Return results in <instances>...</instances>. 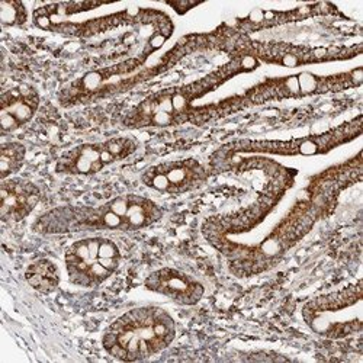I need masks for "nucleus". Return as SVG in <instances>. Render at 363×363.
Returning a JSON list of instances; mask_svg holds the SVG:
<instances>
[{"instance_id":"f257e3e1","label":"nucleus","mask_w":363,"mask_h":363,"mask_svg":"<svg viewBox=\"0 0 363 363\" xmlns=\"http://www.w3.org/2000/svg\"><path fill=\"white\" fill-rule=\"evenodd\" d=\"M173 34L155 31L138 55L119 62L116 65L87 72L74 79L58 92V104L63 108L96 104L104 99L124 95L137 86L153 80L174 66L185 57L198 51L218 50L220 28L211 33H195L182 37L170 50L151 62L153 57Z\"/></svg>"},{"instance_id":"f03ea898","label":"nucleus","mask_w":363,"mask_h":363,"mask_svg":"<svg viewBox=\"0 0 363 363\" xmlns=\"http://www.w3.org/2000/svg\"><path fill=\"white\" fill-rule=\"evenodd\" d=\"M259 67L260 63L252 57L231 55L227 63L194 82L164 87L150 94L123 116L121 124L128 130L172 128L191 124L198 101L217 92L237 76L252 73Z\"/></svg>"},{"instance_id":"7ed1b4c3","label":"nucleus","mask_w":363,"mask_h":363,"mask_svg":"<svg viewBox=\"0 0 363 363\" xmlns=\"http://www.w3.org/2000/svg\"><path fill=\"white\" fill-rule=\"evenodd\" d=\"M163 208L141 195H121L101 205H63L40 216L33 230L43 235L95 231L133 233L155 225L163 218Z\"/></svg>"},{"instance_id":"20e7f679","label":"nucleus","mask_w":363,"mask_h":363,"mask_svg":"<svg viewBox=\"0 0 363 363\" xmlns=\"http://www.w3.org/2000/svg\"><path fill=\"white\" fill-rule=\"evenodd\" d=\"M176 337L173 317L160 307H138L118 317L104 333L102 347L116 360L138 362L166 350Z\"/></svg>"},{"instance_id":"39448f33","label":"nucleus","mask_w":363,"mask_h":363,"mask_svg":"<svg viewBox=\"0 0 363 363\" xmlns=\"http://www.w3.org/2000/svg\"><path fill=\"white\" fill-rule=\"evenodd\" d=\"M220 51L231 55H247L260 65H270L286 69L347 62L363 52V44L353 45H304L285 41H259L237 33L230 25H220Z\"/></svg>"},{"instance_id":"423d86ee","label":"nucleus","mask_w":363,"mask_h":363,"mask_svg":"<svg viewBox=\"0 0 363 363\" xmlns=\"http://www.w3.org/2000/svg\"><path fill=\"white\" fill-rule=\"evenodd\" d=\"M363 133V116L354 118L333 127L324 133L308 134L289 140H252L240 138L221 145L213 156L220 164L245 155H266L279 157H314L325 156L333 150L343 147Z\"/></svg>"},{"instance_id":"0eeeda50","label":"nucleus","mask_w":363,"mask_h":363,"mask_svg":"<svg viewBox=\"0 0 363 363\" xmlns=\"http://www.w3.org/2000/svg\"><path fill=\"white\" fill-rule=\"evenodd\" d=\"M301 314L308 328L320 337L343 340L359 335L363 328L362 279L311 298L302 307Z\"/></svg>"},{"instance_id":"6e6552de","label":"nucleus","mask_w":363,"mask_h":363,"mask_svg":"<svg viewBox=\"0 0 363 363\" xmlns=\"http://www.w3.org/2000/svg\"><path fill=\"white\" fill-rule=\"evenodd\" d=\"M33 22L37 28L47 33H54L70 38L86 40L102 35L105 33L113 31L121 26H135V25H150L155 31H163L173 34L174 25L170 16L159 9L141 8L137 5H127L123 9L89 18L84 21L72 19H50V18H35Z\"/></svg>"},{"instance_id":"1a4fd4ad","label":"nucleus","mask_w":363,"mask_h":363,"mask_svg":"<svg viewBox=\"0 0 363 363\" xmlns=\"http://www.w3.org/2000/svg\"><path fill=\"white\" fill-rule=\"evenodd\" d=\"M69 281L82 288H96L119 267L121 252L106 237H86L72 243L65 253Z\"/></svg>"},{"instance_id":"9d476101","label":"nucleus","mask_w":363,"mask_h":363,"mask_svg":"<svg viewBox=\"0 0 363 363\" xmlns=\"http://www.w3.org/2000/svg\"><path fill=\"white\" fill-rule=\"evenodd\" d=\"M138 148L134 137H112L98 143L79 144L58 157L55 173L63 176H94L105 167L133 156Z\"/></svg>"},{"instance_id":"9b49d317","label":"nucleus","mask_w":363,"mask_h":363,"mask_svg":"<svg viewBox=\"0 0 363 363\" xmlns=\"http://www.w3.org/2000/svg\"><path fill=\"white\" fill-rule=\"evenodd\" d=\"M213 174V167L189 157L150 166L141 173V182L163 195H184L201 189Z\"/></svg>"},{"instance_id":"f8f14e48","label":"nucleus","mask_w":363,"mask_h":363,"mask_svg":"<svg viewBox=\"0 0 363 363\" xmlns=\"http://www.w3.org/2000/svg\"><path fill=\"white\" fill-rule=\"evenodd\" d=\"M342 12L333 4H307L292 9H253L249 15L235 18L233 29L243 35L274 29L288 23H296L317 16H340Z\"/></svg>"},{"instance_id":"ddd939ff","label":"nucleus","mask_w":363,"mask_h":363,"mask_svg":"<svg viewBox=\"0 0 363 363\" xmlns=\"http://www.w3.org/2000/svg\"><path fill=\"white\" fill-rule=\"evenodd\" d=\"M234 113L256 106L291 99H302L298 73L286 76L266 77L264 80L247 87L243 94L228 96Z\"/></svg>"},{"instance_id":"4468645a","label":"nucleus","mask_w":363,"mask_h":363,"mask_svg":"<svg viewBox=\"0 0 363 363\" xmlns=\"http://www.w3.org/2000/svg\"><path fill=\"white\" fill-rule=\"evenodd\" d=\"M144 286L185 307L196 306L205 294V288L198 279L174 267H162L151 272L144 281Z\"/></svg>"},{"instance_id":"2eb2a0df","label":"nucleus","mask_w":363,"mask_h":363,"mask_svg":"<svg viewBox=\"0 0 363 363\" xmlns=\"http://www.w3.org/2000/svg\"><path fill=\"white\" fill-rule=\"evenodd\" d=\"M41 98L38 90L29 84H18L2 94L0 102V128L8 135L28 123H31L38 112Z\"/></svg>"},{"instance_id":"dca6fc26","label":"nucleus","mask_w":363,"mask_h":363,"mask_svg":"<svg viewBox=\"0 0 363 363\" xmlns=\"http://www.w3.org/2000/svg\"><path fill=\"white\" fill-rule=\"evenodd\" d=\"M41 189L31 180L9 177L0 186V218L4 223H21L34 213L41 201Z\"/></svg>"},{"instance_id":"f3484780","label":"nucleus","mask_w":363,"mask_h":363,"mask_svg":"<svg viewBox=\"0 0 363 363\" xmlns=\"http://www.w3.org/2000/svg\"><path fill=\"white\" fill-rule=\"evenodd\" d=\"M25 281L40 294H52L62 282L57 264L50 259H38L29 263L25 270Z\"/></svg>"},{"instance_id":"a211bd4d","label":"nucleus","mask_w":363,"mask_h":363,"mask_svg":"<svg viewBox=\"0 0 363 363\" xmlns=\"http://www.w3.org/2000/svg\"><path fill=\"white\" fill-rule=\"evenodd\" d=\"M26 159V147L19 141H6L0 147V177L9 179L18 173Z\"/></svg>"},{"instance_id":"6ab92c4d","label":"nucleus","mask_w":363,"mask_h":363,"mask_svg":"<svg viewBox=\"0 0 363 363\" xmlns=\"http://www.w3.org/2000/svg\"><path fill=\"white\" fill-rule=\"evenodd\" d=\"M0 22L4 28L22 26L28 22V9L19 0H0Z\"/></svg>"},{"instance_id":"aec40b11","label":"nucleus","mask_w":363,"mask_h":363,"mask_svg":"<svg viewBox=\"0 0 363 363\" xmlns=\"http://www.w3.org/2000/svg\"><path fill=\"white\" fill-rule=\"evenodd\" d=\"M167 6H170L177 15H185V13H188L189 11H192L194 8H198L201 4H198V2H167L166 4Z\"/></svg>"}]
</instances>
